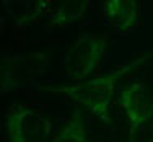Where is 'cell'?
Instances as JSON below:
<instances>
[{
    "label": "cell",
    "mask_w": 153,
    "mask_h": 142,
    "mask_svg": "<svg viewBox=\"0 0 153 142\" xmlns=\"http://www.w3.org/2000/svg\"><path fill=\"white\" fill-rule=\"evenodd\" d=\"M148 142H153V136H152V137H150V141H148Z\"/></svg>",
    "instance_id": "9"
},
{
    "label": "cell",
    "mask_w": 153,
    "mask_h": 142,
    "mask_svg": "<svg viewBox=\"0 0 153 142\" xmlns=\"http://www.w3.org/2000/svg\"><path fill=\"white\" fill-rule=\"evenodd\" d=\"M54 124L36 108L16 105L5 116L3 131L7 142H49Z\"/></svg>",
    "instance_id": "3"
},
{
    "label": "cell",
    "mask_w": 153,
    "mask_h": 142,
    "mask_svg": "<svg viewBox=\"0 0 153 142\" xmlns=\"http://www.w3.org/2000/svg\"><path fill=\"white\" fill-rule=\"evenodd\" d=\"M52 0H2V8L12 20L13 30L23 31L49 12Z\"/></svg>",
    "instance_id": "6"
},
{
    "label": "cell",
    "mask_w": 153,
    "mask_h": 142,
    "mask_svg": "<svg viewBox=\"0 0 153 142\" xmlns=\"http://www.w3.org/2000/svg\"><path fill=\"white\" fill-rule=\"evenodd\" d=\"M117 105L127 121L130 136L137 134L153 118V95L143 80H130L124 85L119 92Z\"/></svg>",
    "instance_id": "4"
},
{
    "label": "cell",
    "mask_w": 153,
    "mask_h": 142,
    "mask_svg": "<svg viewBox=\"0 0 153 142\" xmlns=\"http://www.w3.org/2000/svg\"><path fill=\"white\" fill-rule=\"evenodd\" d=\"M153 57V51H145L130 59L124 61L122 64L104 70L103 74L90 77L83 82L72 83V85L60 87L57 93L74 100L80 106L86 108L90 114L100 119L101 123L111 124V105L114 100V93L117 90L119 83L124 77L140 67L142 64H147Z\"/></svg>",
    "instance_id": "1"
},
{
    "label": "cell",
    "mask_w": 153,
    "mask_h": 142,
    "mask_svg": "<svg viewBox=\"0 0 153 142\" xmlns=\"http://www.w3.org/2000/svg\"><path fill=\"white\" fill-rule=\"evenodd\" d=\"M51 142H90L82 113L75 110L72 118L60 127L59 132L51 139Z\"/></svg>",
    "instance_id": "8"
},
{
    "label": "cell",
    "mask_w": 153,
    "mask_h": 142,
    "mask_svg": "<svg viewBox=\"0 0 153 142\" xmlns=\"http://www.w3.org/2000/svg\"><path fill=\"white\" fill-rule=\"evenodd\" d=\"M109 51L108 34H88L80 36L67 49L59 62V77L62 80H72L74 83L90 78L98 69L101 61Z\"/></svg>",
    "instance_id": "2"
},
{
    "label": "cell",
    "mask_w": 153,
    "mask_h": 142,
    "mask_svg": "<svg viewBox=\"0 0 153 142\" xmlns=\"http://www.w3.org/2000/svg\"><path fill=\"white\" fill-rule=\"evenodd\" d=\"M91 0H57L51 13V26H65L82 20L88 12Z\"/></svg>",
    "instance_id": "7"
},
{
    "label": "cell",
    "mask_w": 153,
    "mask_h": 142,
    "mask_svg": "<svg viewBox=\"0 0 153 142\" xmlns=\"http://www.w3.org/2000/svg\"><path fill=\"white\" fill-rule=\"evenodd\" d=\"M101 15L104 23L122 38L140 28V5L137 0H106Z\"/></svg>",
    "instance_id": "5"
}]
</instances>
